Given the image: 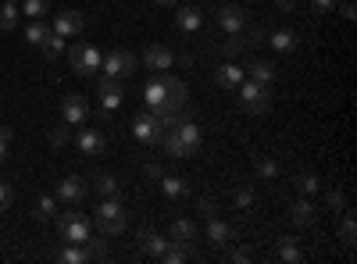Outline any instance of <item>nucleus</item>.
<instances>
[{
	"label": "nucleus",
	"mask_w": 357,
	"mask_h": 264,
	"mask_svg": "<svg viewBox=\"0 0 357 264\" xmlns=\"http://www.w3.org/2000/svg\"><path fill=\"white\" fill-rule=\"evenodd\" d=\"M161 143H164V150L172 154L175 161L193 157V154L200 150V125H197L193 118H182V114H179L175 125L164 129V139H161Z\"/></svg>",
	"instance_id": "obj_1"
},
{
	"label": "nucleus",
	"mask_w": 357,
	"mask_h": 264,
	"mask_svg": "<svg viewBox=\"0 0 357 264\" xmlns=\"http://www.w3.org/2000/svg\"><path fill=\"white\" fill-rule=\"evenodd\" d=\"M125 207L118 204V196H104L100 200V207H97V214H93V225H97V232L104 236V239H111V236H122L125 232Z\"/></svg>",
	"instance_id": "obj_2"
},
{
	"label": "nucleus",
	"mask_w": 357,
	"mask_h": 264,
	"mask_svg": "<svg viewBox=\"0 0 357 264\" xmlns=\"http://www.w3.org/2000/svg\"><path fill=\"white\" fill-rule=\"evenodd\" d=\"M236 90H240V104H243V111H250V114H264V111L271 108V100H276L271 86H261V83H254V79H243Z\"/></svg>",
	"instance_id": "obj_3"
},
{
	"label": "nucleus",
	"mask_w": 357,
	"mask_h": 264,
	"mask_svg": "<svg viewBox=\"0 0 357 264\" xmlns=\"http://www.w3.org/2000/svg\"><path fill=\"white\" fill-rule=\"evenodd\" d=\"M68 65H72L75 75H93L104 65V54L93 43H72L68 47Z\"/></svg>",
	"instance_id": "obj_4"
},
{
	"label": "nucleus",
	"mask_w": 357,
	"mask_h": 264,
	"mask_svg": "<svg viewBox=\"0 0 357 264\" xmlns=\"http://www.w3.org/2000/svg\"><path fill=\"white\" fill-rule=\"evenodd\" d=\"M133 136L139 139V143H146V147H157L161 139H164V121L146 108L143 114H136L133 118Z\"/></svg>",
	"instance_id": "obj_5"
},
{
	"label": "nucleus",
	"mask_w": 357,
	"mask_h": 264,
	"mask_svg": "<svg viewBox=\"0 0 357 264\" xmlns=\"http://www.w3.org/2000/svg\"><path fill=\"white\" fill-rule=\"evenodd\" d=\"M57 232H61V239H65V243H86L90 221L82 218L79 211H65V214L57 218Z\"/></svg>",
	"instance_id": "obj_6"
},
{
	"label": "nucleus",
	"mask_w": 357,
	"mask_h": 264,
	"mask_svg": "<svg viewBox=\"0 0 357 264\" xmlns=\"http://www.w3.org/2000/svg\"><path fill=\"white\" fill-rule=\"evenodd\" d=\"M104 72H108V79H129L136 72V54L133 50H111L108 57H104Z\"/></svg>",
	"instance_id": "obj_7"
},
{
	"label": "nucleus",
	"mask_w": 357,
	"mask_h": 264,
	"mask_svg": "<svg viewBox=\"0 0 357 264\" xmlns=\"http://www.w3.org/2000/svg\"><path fill=\"white\" fill-rule=\"evenodd\" d=\"M164 83V111H172V114H182V108H186V86H182V79H175V75H164L161 79Z\"/></svg>",
	"instance_id": "obj_8"
},
{
	"label": "nucleus",
	"mask_w": 357,
	"mask_h": 264,
	"mask_svg": "<svg viewBox=\"0 0 357 264\" xmlns=\"http://www.w3.org/2000/svg\"><path fill=\"white\" fill-rule=\"evenodd\" d=\"M75 147H79V154H86V157H100L104 150H108V136H104L100 129H79Z\"/></svg>",
	"instance_id": "obj_9"
},
{
	"label": "nucleus",
	"mask_w": 357,
	"mask_h": 264,
	"mask_svg": "<svg viewBox=\"0 0 357 264\" xmlns=\"http://www.w3.org/2000/svg\"><path fill=\"white\" fill-rule=\"evenodd\" d=\"M218 26H222L225 36H240L243 26H247L243 8H240V4H222V8H218Z\"/></svg>",
	"instance_id": "obj_10"
},
{
	"label": "nucleus",
	"mask_w": 357,
	"mask_h": 264,
	"mask_svg": "<svg viewBox=\"0 0 357 264\" xmlns=\"http://www.w3.org/2000/svg\"><path fill=\"white\" fill-rule=\"evenodd\" d=\"M82 26H86V18H82L79 11H57L50 29H54L57 36H65V39H75V36L82 32Z\"/></svg>",
	"instance_id": "obj_11"
},
{
	"label": "nucleus",
	"mask_w": 357,
	"mask_h": 264,
	"mask_svg": "<svg viewBox=\"0 0 357 264\" xmlns=\"http://www.w3.org/2000/svg\"><path fill=\"white\" fill-rule=\"evenodd\" d=\"M61 118H65L68 125H82V121L90 118V108H86V100H82L79 93H68L65 100H61Z\"/></svg>",
	"instance_id": "obj_12"
},
{
	"label": "nucleus",
	"mask_w": 357,
	"mask_h": 264,
	"mask_svg": "<svg viewBox=\"0 0 357 264\" xmlns=\"http://www.w3.org/2000/svg\"><path fill=\"white\" fill-rule=\"evenodd\" d=\"M86 179H79V175H68V179H61L57 182V200H65V204H79L82 196H86Z\"/></svg>",
	"instance_id": "obj_13"
},
{
	"label": "nucleus",
	"mask_w": 357,
	"mask_h": 264,
	"mask_svg": "<svg viewBox=\"0 0 357 264\" xmlns=\"http://www.w3.org/2000/svg\"><path fill=\"white\" fill-rule=\"evenodd\" d=\"M143 65L154 68V72H164V68L175 65V54L168 50V47H161V43H151V47L143 50Z\"/></svg>",
	"instance_id": "obj_14"
},
{
	"label": "nucleus",
	"mask_w": 357,
	"mask_h": 264,
	"mask_svg": "<svg viewBox=\"0 0 357 264\" xmlns=\"http://www.w3.org/2000/svg\"><path fill=\"white\" fill-rule=\"evenodd\" d=\"M97 93H100V108H104V114L115 111V108L122 104V97H125V93H122V86H118V79H108V75L100 79Z\"/></svg>",
	"instance_id": "obj_15"
},
{
	"label": "nucleus",
	"mask_w": 357,
	"mask_h": 264,
	"mask_svg": "<svg viewBox=\"0 0 357 264\" xmlns=\"http://www.w3.org/2000/svg\"><path fill=\"white\" fill-rule=\"evenodd\" d=\"M136 247H139L143 254H151V257L161 261V254H164V247H168V239H164L161 232H154V229H139V232H136Z\"/></svg>",
	"instance_id": "obj_16"
},
{
	"label": "nucleus",
	"mask_w": 357,
	"mask_h": 264,
	"mask_svg": "<svg viewBox=\"0 0 357 264\" xmlns=\"http://www.w3.org/2000/svg\"><path fill=\"white\" fill-rule=\"evenodd\" d=\"M168 239H175V243H182V247H190V250H193L197 221H193V218H175V221H172V229H168Z\"/></svg>",
	"instance_id": "obj_17"
},
{
	"label": "nucleus",
	"mask_w": 357,
	"mask_h": 264,
	"mask_svg": "<svg viewBox=\"0 0 357 264\" xmlns=\"http://www.w3.org/2000/svg\"><path fill=\"white\" fill-rule=\"evenodd\" d=\"M233 236H236V232H233V225H229V221H222V218H215V214L207 218V239H211L215 247L225 250L229 243H233Z\"/></svg>",
	"instance_id": "obj_18"
},
{
	"label": "nucleus",
	"mask_w": 357,
	"mask_h": 264,
	"mask_svg": "<svg viewBox=\"0 0 357 264\" xmlns=\"http://www.w3.org/2000/svg\"><path fill=\"white\" fill-rule=\"evenodd\" d=\"M254 83H261V86H271L276 83V75H279V68L271 65V61H264V57H258V61H250V68H243Z\"/></svg>",
	"instance_id": "obj_19"
},
{
	"label": "nucleus",
	"mask_w": 357,
	"mask_h": 264,
	"mask_svg": "<svg viewBox=\"0 0 357 264\" xmlns=\"http://www.w3.org/2000/svg\"><path fill=\"white\" fill-rule=\"evenodd\" d=\"M243 79H247V72L236 65V61H225V65L215 72V83H218V86H225V90H236V86L243 83Z\"/></svg>",
	"instance_id": "obj_20"
},
{
	"label": "nucleus",
	"mask_w": 357,
	"mask_h": 264,
	"mask_svg": "<svg viewBox=\"0 0 357 264\" xmlns=\"http://www.w3.org/2000/svg\"><path fill=\"white\" fill-rule=\"evenodd\" d=\"M314 214H318L314 200H311V196H300L297 204H293V211H289V221H293L297 229H304V225H311V221H314Z\"/></svg>",
	"instance_id": "obj_21"
},
{
	"label": "nucleus",
	"mask_w": 357,
	"mask_h": 264,
	"mask_svg": "<svg viewBox=\"0 0 357 264\" xmlns=\"http://www.w3.org/2000/svg\"><path fill=\"white\" fill-rule=\"evenodd\" d=\"M276 257L286 261V264H300L304 261V250H300V239L297 236H282L279 247H276Z\"/></svg>",
	"instance_id": "obj_22"
},
{
	"label": "nucleus",
	"mask_w": 357,
	"mask_h": 264,
	"mask_svg": "<svg viewBox=\"0 0 357 264\" xmlns=\"http://www.w3.org/2000/svg\"><path fill=\"white\" fill-rule=\"evenodd\" d=\"M157 182H161V193H164L168 200H182L186 193H190V186H186L182 175H161Z\"/></svg>",
	"instance_id": "obj_23"
},
{
	"label": "nucleus",
	"mask_w": 357,
	"mask_h": 264,
	"mask_svg": "<svg viewBox=\"0 0 357 264\" xmlns=\"http://www.w3.org/2000/svg\"><path fill=\"white\" fill-rule=\"evenodd\" d=\"M175 26H179L182 32H197V29L204 26V11H200V8H182V11H175Z\"/></svg>",
	"instance_id": "obj_24"
},
{
	"label": "nucleus",
	"mask_w": 357,
	"mask_h": 264,
	"mask_svg": "<svg viewBox=\"0 0 357 264\" xmlns=\"http://www.w3.org/2000/svg\"><path fill=\"white\" fill-rule=\"evenodd\" d=\"M268 43H271V50H276V54H289V50H297V47H300V39H297V32L279 29V32H271V36H268Z\"/></svg>",
	"instance_id": "obj_25"
},
{
	"label": "nucleus",
	"mask_w": 357,
	"mask_h": 264,
	"mask_svg": "<svg viewBox=\"0 0 357 264\" xmlns=\"http://www.w3.org/2000/svg\"><path fill=\"white\" fill-rule=\"evenodd\" d=\"M143 100H146V108H151V111H164V83H161V79H154V83H146V90H143Z\"/></svg>",
	"instance_id": "obj_26"
},
{
	"label": "nucleus",
	"mask_w": 357,
	"mask_h": 264,
	"mask_svg": "<svg viewBox=\"0 0 357 264\" xmlns=\"http://www.w3.org/2000/svg\"><path fill=\"white\" fill-rule=\"evenodd\" d=\"M161 261H164V264H182V261H190V247H182V243L168 239V247H164Z\"/></svg>",
	"instance_id": "obj_27"
},
{
	"label": "nucleus",
	"mask_w": 357,
	"mask_h": 264,
	"mask_svg": "<svg viewBox=\"0 0 357 264\" xmlns=\"http://www.w3.org/2000/svg\"><path fill=\"white\" fill-rule=\"evenodd\" d=\"M57 261H65V264H86L90 254H86V247H82V243H68V247L57 254Z\"/></svg>",
	"instance_id": "obj_28"
},
{
	"label": "nucleus",
	"mask_w": 357,
	"mask_h": 264,
	"mask_svg": "<svg viewBox=\"0 0 357 264\" xmlns=\"http://www.w3.org/2000/svg\"><path fill=\"white\" fill-rule=\"evenodd\" d=\"M82 247H86V254H90V261H108L111 254H108V243H104V236L97 239L93 232L86 236V243H82Z\"/></svg>",
	"instance_id": "obj_29"
},
{
	"label": "nucleus",
	"mask_w": 357,
	"mask_h": 264,
	"mask_svg": "<svg viewBox=\"0 0 357 264\" xmlns=\"http://www.w3.org/2000/svg\"><path fill=\"white\" fill-rule=\"evenodd\" d=\"M15 26H18V4L15 0H4V4H0V29L11 32Z\"/></svg>",
	"instance_id": "obj_30"
},
{
	"label": "nucleus",
	"mask_w": 357,
	"mask_h": 264,
	"mask_svg": "<svg viewBox=\"0 0 357 264\" xmlns=\"http://www.w3.org/2000/svg\"><path fill=\"white\" fill-rule=\"evenodd\" d=\"M340 239H343V247H354V239H357V221H354L350 207L343 211V221H340Z\"/></svg>",
	"instance_id": "obj_31"
},
{
	"label": "nucleus",
	"mask_w": 357,
	"mask_h": 264,
	"mask_svg": "<svg viewBox=\"0 0 357 264\" xmlns=\"http://www.w3.org/2000/svg\"><path fill=\"white\" fill-rule=\"evenodd\" d=\"M50 32H54V29H50L47 22H39V18H36V22H32V26L26 29V39H29L32 47H44V39H47Z\"/></svg>",
	"instance_id": "obj_32"
},
{
	"label": "nucleus",
	"mask_w": 357,
	"mask_h": 264,
	"mask_svg": "<svg viewBox=\"0 0 357 264\" xmlns=\"http://www.w3.org/2000/svg\"><path fill=\"white\" fill-rule=\"evenodd\" d=\"M32 214H36V221H50V218L57 214V200H54V196H39Z\"/></svg>",
	"instance_id": "obj_33"
},
{
	"label": "nucleus",
	"mask_w": 357,
	"mask_h": 264,
	"mask_svg": "<svg viewBox=\"0 0 357 264\" xmlns=\"http://www.w3.org/2000/svg\"><path fill=\"white\" fill-rule=\"evenodd\" d=\"M93 190H97L100 196H118V179H115V175H97V179H93Z\"/></svg>",
	"instance_id": "obj_34"
},
{
	"label": "nucleus",
	"mask_w": 357,
	"mask_h": 264,
	"mask_svg": "<svg viewBox=\"0 0 357 264\" xmlns=\"http://www.w3.org/2000/svg\"><path fill=\"white\" fill-rule=\"evenodd\" d=\"M44 54L54 61V57H61L65 54V36H57V32H50L47 39H44Z\"/></svg>",
	"instance_id": "obj_35"
},
{
	"label": "nucleus",
	"mask_w": 357,
	"mask_h": 264,
	"mask_svg": "<svg viewBox=\"0 0 357 264\" xmlns=\"http://www.w3.org/2000/svg\"><path fill=\"white\" fill-rule=\"evenodd\" d=\"M47 11H50L47 0H22V14H29L32 22H36V18H44Z\"/></svg>",
	"instance_id": "obj_36"
},
{
	"label": "nucleus",
	"mask_w": 357,
	"mask_h": 264,
	"mask_svg": "<svg viewBox=\"0 0 357 264\" xmlns=\"http://www.w3.org/2000/svg\"><path fill=\"white\" fill-rule=\"evenodd\" d=\"M297 190H300V196H314V193L322 190V179L318 175H300L297 179Z\"/></svg>",
	"instance_id": "obj_37"
},
{
	"label": "nucleus",
	"mask_w": 357,
	"mask_h": 264,
	"mask_svg": "<svg viewBox=\"0 0 357 264\" xmlns=\"http://www.w3.org/2000/svg\"><path fill=\"white\" fill-rule=\"evenodd\" d=\"M325 207H329V211H347V193H343L340 186L329 190V193H325Z\"/></svg>",
	"instance_id": "obj_38"
},
{
	"label": "nucleus",
	"mask_w": 357,
	"mask_h": 264,
	"mask_svg": "<svg viewBox=\"0 0 357 264\" xmlns=\"http://www.w3.org/2000/svg\"><path fill=\"white\" fill-rule=\"evenodd\" d=\"M258 175L261 179H279V161L276 157H258Z\"/></svg>",
	"instance_id": "obj_39"
},
{
	"label": "nucleus",
	"mask_w": 357,
	"mask_h": 264,
	"mask_svg": "<svg viewBox=\"0 0 357 264\" xmlns=\"http://www.w3.org/2000/svg\"><path fill=\"white\" fill-rule=\"evenodd\" d=\"M240 50H243V32H240V36H229L225 43H222V54H225L229 61H233V57H236Z\"/></svg>",
	"instance_id": "obj_40"
},
{
	"label": "nucleus",
	"mask_w": 357,
	"mask_h": 264,
	"mask_svg": "<svg viewBox=\"0 0 357 264\" xmlns=\"http://www.w3.org/2000/svg\"><path fill=\"white\" fill-rule=\"evenodd\" d=\"M68 136H72V125L65 121V125H57V129L50 132V147H57V150H61V147L68 143Z\"/></svg>",
	"instance_id": "obj_41"
},
{
	"label": "nucleus",
	"mask_w": 357,
	"mask_h": 264,
	"mask_svg": "<svg viewBox=\"0 0 357 264\" xmlns=\"http://www.w3.org/2000/svg\"><path fill=\"white\" fill-rule=\"evenodd\" d=\"M236 207H240V211H247V207H254V190H250V186L236 190Z\"/></svg>",
	"instance_id": "obj_42"
},
{
	"label": "nucleus",
	"mask_w": 357,
	"mask_h": 264,
	"mask_svg": "<svg viewBox=\"0 0 357 264\" xmlns=\"http://www.w3.org/2000/svg\"><path fill=\"white\" fill-rule=\"evenodd\" d=\"M11 200H15V190L8 186V182H0V214L11 207Z\"/></svg>",
	"instance_id": "obj_43"
},
{
	"label": "nucleus",
	"mask_w": 357,
	"mask_h": 264,
	"mask_svg": "<svg viewBox=\"0 0 357 264\" xmlns=\"http://www.w3.org/2000/svg\"><path fill=\"white\" fill-rule=\"evenodd\" d=\"M11 136H15V129H11V125H0V161L8 157V143H11Z\"/></svg>",
	"instance_id": "obj_44"
},
{
	"label": "nucleus",
	"mask_w": 357,
	"mask_h": 264,
	"mask_svg": "<svg viewBox=\"0 0 357 264\" xmlns=\"http://www.w3.org/2000/svg\"><path fill=\"white\" fill-rule=\"evenodd\" d=\"M225 257L233 261V264H250V261H254V254H250V250H243V247H240V250H229Z\"/></svg>",
	"instance_id": "obj_45"
},
{
	"label": "nucleus",
	"mask_w": 357,
	"mask_h": 264,
	"mask_svg": "<svg viewBox=\"0 0 357 264\" xmlns=\"http://www.w3.org/2000/svg\"><path fill=\"white\" fill-rule=\"evenodd\" d=\"M264 43V29H250V36H243V47H261Z\"/></svg>",
	"instance_id": "obj_46"
},
{
	"label": "nucleus",
	"mask_w": 357,
	"mask_h": 264,
	"mask_svg": "<svg viewBox=\"0 0 357 264\" xmlns=\"http://www.w3.org/2000/svg\"><path fill=\"white\" fill-rule=\"evenodd\" d=\"M311 11L314 14H329V11H336V0H311Z\"/></svg>",
	"instance_id": "obj_47"
},
{
	"label": "nucleus",
	"mask_w": 357,
	"mask_h": 264,
	"mask_svg": "<svg viewBox=\"0 0 357 264\" xmlns=\"http://www.w3.org/2000/svg\"><path fill=\"white\" fill-rule=\"evenodd\" d=\"M197 211H200L204 218H211V214H215V200H211V196H200V200H197Z\"/></svg>",
	"instance_id": "obj_48"
},
{
	"label": "nucleus",
	"mask_w": 357,
	"mask_h": 264,
	"mask_svg": "<svg viewBox=\"0 0 357 264\" xmlns=\"http://www.w3.org/2000/svg\"><path fill=\"white\" fill-rule=\"evenodd\" d=\"M354 14H357V8H354V0H347V4H343V18H347V22H350Z\"/></svg>",
	"instance_id": "obj_49"
},
{
	"label": "nucleus",
	"mask_w": 357,
	"mask_h": 264,
	"mask_svg": "<svg viewBox=\"0 0 357 264\" xmlns=\"http://www.w3.org/2000/svg\"><path fill=\"white\" fill-rule=\"evenodd\" d=\"M146 175H151V179H161V168L154 165V161H151V165H146Z\"/></svg>",
	"instance_id": "obj_50"
},
{
	"label": "nucleus",
	"mask_w": 357,
	"mask_h": 264,
	"mask_svg": "<svg viewBox=\"0 0 357 264\" xmlns=\"http://www.w3.org/2000/svg\"><path fill=\"white\" fill-rule=\"evenodd\" d=\"M276 8L279 11H293V0H276Z\"/></svg>",
	"instance_id": "obj_51"
},
{
	"label": "nucleus",
	"mask_w": 357,
	"mask_h": 264,
	"mask_svg": "<svg viewBox=\"0 0 357 264\" xmlns=\"http://www.w3.org/2000/svg\"><path fill=\"white\" fill-rule=\"evenodd\" d=\"M154 4H161V8H175L179 0H154Z\"/></svg>",
	"instance_id": "obj_52"
},
{
	"label": "nucleus",
	"mask_w": 357,
	"mask_h": 264,
	"mask_svg": "<svg viewBox=\"0 0 357 264\" xmlns=\"http://www.w3.org/2000/svg\"><path fill=\"white\" fill-rule=\"evenodd\" d=\"M15 4H18V0H15Z\"/></svg>",
	"instance_id": "obj_53"
}]
</instances>
